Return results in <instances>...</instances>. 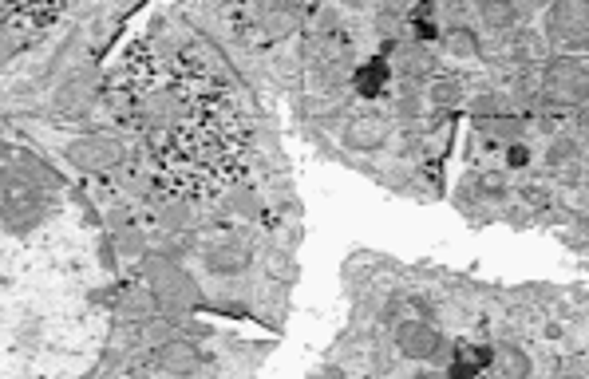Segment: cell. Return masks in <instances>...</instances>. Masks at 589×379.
<instances>
[{"label": "cell", "instance_id": "obj_1", "mask_svg": "<svg viewBox=\"0 0 589 379\" xmlns=\"http://www.w3.org/2000/svg\"><path fill=\"white\" fill-rule=\"evenodd\" d=\"M143 269H147V289H151V297H155L159 308L186 312V308L198 304V285H194V277L182 265H174L167 257H147Z\"/></svg>", "mask_w": 589, "mask_h": 379}, {"label": "cell", "instance_id": "obj_2", "mask_svg": "<svg viewBox=\"0 0 589 379\" xmlns=\"http://www.w3.org/2000/svg\"><path fill=\"white\" fill-rule=\"evenodd\" d=\"M542 91L550 103H566V107H582L589 103V64L582 60H550L542 72Z\"/></svg>", "mask_w": 589, "mask_h": 379}, {"label": "cell", "instance_id": "obj_3", "mask_svg": "<svg viewBox=\"0 0 589 379\" xmlns=\"http://www.w3.org/2000/svg\"><path fill=\"white\" fill-rule=\"evenodd\" d=\"M68 162L76 170H87V174H107L123 162V143L111 139V135H84L68 147Z\"/></svg>", "mask_w": 589, "mask_h": 379}, {"label": "cell", "instance_id": "obj_4", "mask_svg": "<svg viewBox=\"0 0 589 379\" xmlns=\"http://www.w3.org/2000/svg\"><path fill=\"white\" fill-rule=\"evenodd\" d=\"M396 348L408 360H439L443 356V336L423 320H404L396 328Z\"/></svg>", "mask_w": 589, "mask_h": 379}, {"label": "cell", "instance_id": "obj_5", "mask_svg": "<svg viewBox=\"0 0 589 379\" xmlns=\"http://www.w3.org/2000/svg\"><path fill=\"white\" fill-rule=\"evenodd\" d=\"M550 32L574 48L589 44V4H562L550 12Z\"/></svg>", "mask_w": 589, "mask_h": 379}, {"label": "cell", "instance_id": "obj_6", "mask_svg": "<svg viewBox=\"0 0 589 379\" xmlns=\"http://www.w3.org/2000/svg\"><path fill=\"white\" fill-rule=\"evenodd\" d=\"M155 360H159V368L170 372V376H186L190 368L202 364V356H198V348L190 340H167L163 348H155Z\"/></svg>", "mask_w": 589, "mask_h": 379}, {"label": "cell", "instance_id": "obj_7", "mask_svg": "<svg viewBox=\"0 0 589 379\" xmlns=\"http://www.w3.org/2000/svg\"><path fill=\"white\" fill-rule=\"evenodd\" d=\"M348 139H352V147H360V151H376V147L388 143V119H384V115H360V119H352Z\"/></svg>", "mask_w": 589, "mask_h": 379}, {"label": "cell", "instance_id": "obj_8", "mask_svg": "<svg viewBox=\"0 0 589 379\" xmlns=\"http://www.w3.org/2000/svg\"><path fill=\"white\" fill-rule=\"evenodd\" d=\"M202 261H206V269H210V273H222V277H230V273L246 269L250 253H246L242 245H234V241H222V245H210Z\"/></svg>", "mask_w": 589, "mask_h": 379}, {"label": "cell", "instance_id": "obj_9", "mask_svg": "<svg viewBox=\"0 0 589 379\" xmlns=\"http://www.w3.org/2000/svg\"><path fill=\"white\" fill-rule=\"evenodd\" d=\"M60 111H87L91 103H95V91H91V79L80 76V79H72L64 91H60Z\"/></svg>", "mask_w": 589, "mask_h": 379}, {"label": "cell", "instance_id": "obj_10", "mask_svg": "<svg viewBox=\"0 0 589 379\" xmlns=\"http://www.w3.org/2000/svg\"><path fill=\"white\" fill-rule=\"evenodd\" d=\"M487 131L495 139H518L522 135V123L518 119H506V115H495V119H487Z\"/></svg>", "mask_w": 589, "mask_h": 379}, {"label": "cell", "instance_id": "obj_11", "mask_svg": "<svg viewBox=\"0 0 589 379\" xmlns=\"http://www.w3.org/2000/svg\"><path fill=\"white\" fill-rule=\"evenodd\" d=\"M384 76H388V72L376 64L368 76H356V83H360V91H364V95H376V91H380V83H384Z\"/></svg>", "mask_w": 589, "mask_h": 379}, {"label": "cell", "instance_id": "obj_12", "mask_svg": "<svg viewBox=\"0 0 589 379\" xmlns=\"http://www.w3.org/2000/svg\"><path fill=\"white\" fill-rule=\"evenodd\" d=\"M431 95H435V103H443V107H447V103H455V99H459V83H435V87H431Z\"/></svg>", "mask_w": 589, "mask_h": 379}, {"label": "cell", "instance_id": "obj_13", "mask_svg": "<svg viewBox=\"0 0 589 379\" xmlns=\"http://www.w3.org/2000/svg\"><path fill=\"white\" fill-rule=\"evenodd\" d=\"M12 48H16V40H12V32L8 28H0V64L12 56Z\"/></svg>", "mask_w": 589, "mask_h": 379}, {"label": "cell", "instance_id": "obj_14", "mask_svg": "<svg viewBox=\"0 0 589 379\" xmlns=\"http://www.w3.org/2000/svg\"><path fill=\"white\" fill-rule=\"evenodd\" d=\"M178 379H218V372H214L210 364H198V368H190L186 376H178Z\"/></svg>", "mask_w": 589, "mask_h": 379}, {"label": "cell", "instance_id": "obj_15", "mask_svg": "<svg viewBox=\"0 0 589 379\" xmlns=\"http://www.w3.org/2000/svg\"><path fill=\"white\" fill-rule=\"evenodd\" d=\"M483 16H487V20H495V24H503V20H510L514 12H510V8H499V4H491V8H483Z\"/></svg>", "mask_w": 589, "mask_h": 379}, {"label": "cell", "instance_id": "obj_16", "mask_svg": "<svg viewBox=\"0 0 589 379\" xmlns=\"http://www.w3.org/2000/svg\"><path fill=\"white\" fill-rule=\"evenodd\" d=\"M526 162H530L526 147H510V166H526Z\"/></svg>", "mask_w": 589, "mask_h": 379}, {"label": "cell", "instance_id": "obj_17", "mask_svg": "<svg viewBox=\"0 0 589 379\" xmlns=\"http://www.w3.org/2000/svg\"><path fill=\"white\" fill-rule=\"evenodd\" d=\"M412 379H439V372H431V368H423V372H416Z\"/></svg>", "mask_w": 589, "mask_h": 379}]
</instances>
